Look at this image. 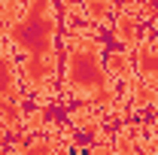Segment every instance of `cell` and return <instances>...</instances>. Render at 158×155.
Masks as SVG:
<instances>
[{
  "instance_id": "obj_3",
  "label": "cell",
  "mask_w": 158,
  "mask_h": 155,
  "mask_svg": "<svg viewBox=\"0 0 158 155\" xmlns=\"http://www.w3.org/2000/svg\"><path fill=\"white\" fill-rule=\"evenodd\" d=\"M0 122L9 131H19L21 125V91H19V76L6 46L0 43Z\"/></svg>"
},
{
  "instance_id": "obj_5",
  "label": "cell",
  "mask_w": 158,
  "mask_h": 155,
  "mask_svg": "<svg viewBox=\"0 0 158 155\" xmlns=\"http://www.w3.org/2000/svg\"><path fill=\"white\" fill-rule=\"evenodd\" d=\"M116 37H118V43H125L128 49L137 46V43H140V19L131 15V12L118 15V19H116Z\"/></svg>"
},
{
  "instance_id": "obj_2",
  "label": "cell",
  "mask_w": 158,
  "mask_h": 155,
  "mask_svg": "<svg viewBox=\"0 0 158 155\" xmlns=\"http://www.w3.org/2000/svg\"><path fill=\"white\" fill-rule=\"evenodd\" d=\"M64 88L91 103H110V70L103 64V46L94 37H70L64 61Z\"/></svg>"
},
{
  "instance_id": "obj_6",
  "label": "cell",
  "mask_w": 158,
  "mask_h": 155,
  "mask_svg": "<svg viewBox=\"0 0 158 155\" xmlns=\"http://www.w3.org/2000/svg\"><path fill=\"white\" fill-rule=\"evenodd\" d=\"M113 12H116L113 0H85V15L91 21H110Z\"/></svg>"
},
{
  "instance_id": "obj_7",
  "label": "cell",
  "mask_w": 158,
  "mask_h": 155,
  "mask_svg": "<svg viewBox=\"0 0 158 155\" xmlns=\"http://www.w3.org/2000/svg\"><path fill=\"white\" fill-rule=\"evenodd\" d=\"M106 70H110V79H113V76L128 79V76H131V58H128L125 52H116V55L106 58Z\"/></svg>"
},
{
  "instance_id": "obj_1",
  "label": "cell",
  "mask_w": 158,
  "mask_h": 155,
  "mask_svg": "<svg viewBox=\"0 0 158 155\" xmlns=\"http://www.w3.org/2000/svg\"><path fill=\"white\" fill-rule=\"evenodd\" d=\"M58 6L55 0H27L24 12L9 21L6 40L21 55L24 82L37 91H49L58 76Z\"/></svg>"
},
{
  "instance_id": "obj_4",
  "label": "cell",
  "mask_w": 158,
  "mask_h": 155,
  "mask_svg": "<svg viewBox=\"0 0 158 155\" xmlns=\"http://www.w3.org/2000/svg\"><path fill=\"white\" fill-rule=\"evenodd\" d=\"M137 67L143 79H146V85H158V46H152V40L149 43H140V55H137Z\"/></svg>"
}]
</instances>
